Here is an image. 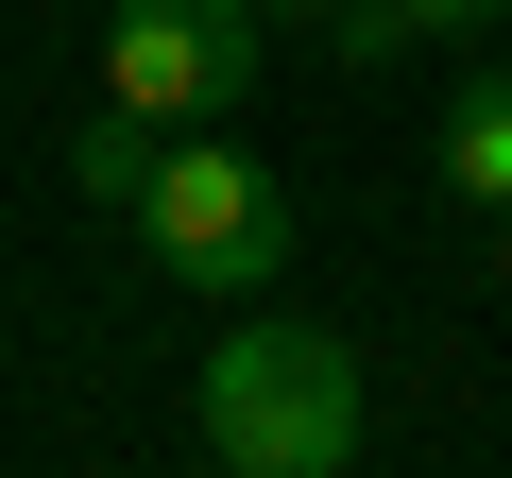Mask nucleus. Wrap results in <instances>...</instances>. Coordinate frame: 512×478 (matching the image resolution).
Instances as JSON below:
<instances>
[{"instance_id": "f257e3e1", "label": "nucleus", "mask_w": 512, "mask_h": 478, "mask_svg": "<svg viewBox=\"0 0 512 478\" xmlns=\"http://www.w3.org/2000/svg\"><path fill=\"white\" fill-rule=\"evenodd\" d=\"M205 461L222 478H342L359 461V342L308 308H239L205 342Z\"/></svg>"}, {"instance_id": "f03ea898", "label": "nucleus", "mask_w": 512, "mask_h": 478, "mask_svg": "<svg viewBox=\"0 0 512 478\" xmlns=\"http://www.w3.org/2000/svg\"><path fill=\"white\" fill-rule=\"evenodd\" d=\"M137 239L171 257V291H274L291 274V188L256 171V154H205V137H171L154 154V188H137Z\"/></svg>"}, {"instance_id": "7ed1b4c3", "label": "nucleus", "mask_w": 512, "mask_h": 478, "mask_svg": "<svg viewBox=\"0 0 512 478\" xmlns=\"http://www.w3.org/2000/svg\"><path fill=\"white\" fill-rule=\"evenodd\" d=\"M256 35H274L256 0H103V103H137V120L205 137V120H239Z\"/></svg>"}, {"instance_id": "20e7f679", "label": "nucleus", "mask_w": 512, "mask_h": 478, "mask_svg": "<svg viewBox=\"0 0 512 478\" xmlns=\"http://www.w3.org/2000/svg\"><path fill=\"white\" fill-rule=\"evenodd\" d=\"M444 205H495L512 222V69H478L444 103Z\"/></svg>"}, {"instance_id": "39448f33", "label": "nucleus", "mask_w": 512, "mask_h": 478, "mask_svg": "<svg viewBox=\"0 0 512 478\" xmlns=\"http://www.w3.org/2000/svg\"><path fill=\"white\" fill-rule=\"evenodd\" d=\"M495 18H512V0H342L325 35H342V69H393V52H427V35H495Z\"/></svg>"}, {"instance_id": "423d86ee", "label": "nucleus", "mask_w": 512, "mask_h": 478, "mask_svg": "<svg viewBox=\"0 0 512 478\" xmlns=\"http://www.w3.org/2000/svg\"><path fill=\"white\" fill-rule=\"evenodd\" d=\"M154 154H171V120H137V103H103V120H86V137H69V188H86V205H120V222H137V188H154Z\"/></svg>"}, {"instance_id": "0eeeda50", "label": "nucleus", "mask_w": 512, "mask_h": 478, "mask_svg": "<svg viewBox=\"0 0 512 478\" xmlns=\"http://www.w3.org/2000/svg\"><path fill=\"white\" fill-rule=\"evenodd\" d=\"M256 18H342V0H256Z\"/></svg>"}, {"instance_id": "6e6552de", "label": "nucleus", "mask_w": 512, "mask_h": 478, "mask_svg": "<svg viewBox=\"0 0 512 478\" xmlns=\"http://www.w3.org/2000/svg\"><path fill=\"white\" fill-rule=\"evenodd\" d=\"M495 291H512V222H495Z\"/></svg>"}]
</instances>
